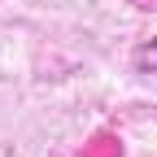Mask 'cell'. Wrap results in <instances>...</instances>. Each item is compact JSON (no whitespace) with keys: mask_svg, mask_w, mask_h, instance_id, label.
Wrapping results in <instances>:
<instances>
[{"mask_svg":"<svg viewBox=\"0 0 157 157\" xmlns=\"http://www.w3.org/2000/svg\"><path fill=\"white\" fill-rule=\"evenodd\" d=\"M131 66H135V74H157V35L131 52Z\"/></svg>","mask_w":157,"mask_h":157,"instance_id":"cell-1","label":"cell"}]
</instances>
